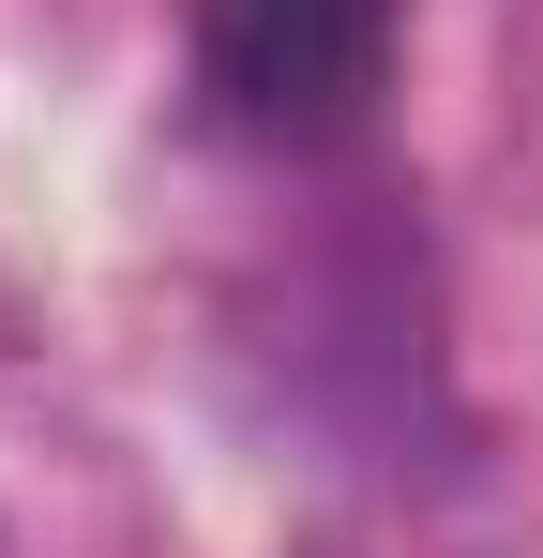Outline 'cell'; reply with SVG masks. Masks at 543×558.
I'll list each match as a JSON object with an SVG mask.
<instances>
[]
</instances>
